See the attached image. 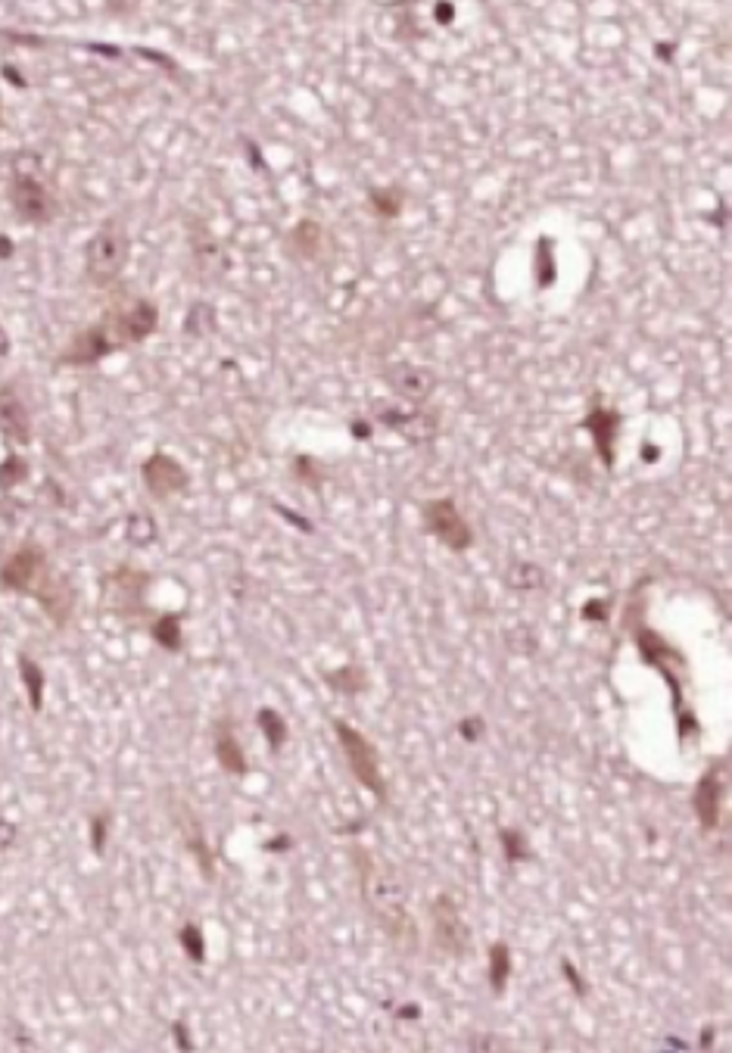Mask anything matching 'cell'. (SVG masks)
<instances>
[{
	"label": "cell",
	"mask_w": 732,
	"mask_h": 1053,
	"mask_svg": "<svg viewBox=\"0 0 732 1053\" xmlns=\"http://www.w3.org/2000/svg\"><path fill=\"white\" fill-rule=\"evenodd\" d=\"M0 587L13 592H32L41 602V608L47 611L56 624L69 620L72 589L60 574H54V567L47 565V555H44L41 546L25 543L19 552H13L10 558H6V565L0 567Z\"/></svg>",
	"instance_id": "6da1fadb"
},
{
	"label": "cell",
	"mask_w": 732,
	"mask_h": 1053,
	"mask_svg": "<svg viewBox=\"0 0 732 1053\" xmlns=\"http://www.w3.org/2000/svg\"><path fill=\"white\" fill-rule=\"evenodd\" d=\"M358 873H362V888H365V898H368L371 910H375V917L384 923V928L399 941L402 948L412 950L415 945H418V935H415L412 917H408L406 907H402L399 885L393 882L390 876L380 873L377 860L368 857V854H358Z\"/></svg>",
	"instance_id": "7a4b0ae2"
},
{
	"label": "cell",
	"mask_w": 732,
	"mask_h": 1053,
	"mask_svg": "<svg viewBox=\"0 0 732 1053\" xmlns=\"http://www.w3.org/2000/svg\"><path fill=\"white\" fill-rule=\"evenodd\" d=\"M6 196H10L13 212L28 225H47L50 218L56 216V200L50 194L47 181H44L41 163L32 153H19L13 159V175L10 185H6Z\"/></svg>",
	"instance_id": "3957f363"
},
{
	"label": "cell",
	"mask_w": 732,
	"mask_h": 1053,
	"mask_svg": "<svg viewBox=\"0 0 732 1053\" xmlns=\"http://www.w3.org/2000/svg\"><path fill=\"white\" fill-rule=\"evenodd\" d=\"M128 253H131L128 231L122 228L119 218H106V222L91 234V240L85 244L87 281L97 284V287H106V284L119 281L122 268H125V262H128Z\"/></svg>",
	"instance_id": "277c9868"
},
{
	"label": "cell",
	"mask_w": 732,
	"mask_h": 1053,
	"mask_svg": "<svg viewBox=\"0 0 732 1053\" xmlns=\"http://www.w3.org/2000/svg\"><path fill=\"white\" fill-rule=\"evenodd\" d=\"M100 325H104L106 337L113 340L115 349H125V346H135V343H144L153 331H156L159 312H156V306L144 296L115 299V303L109 306L106 316L100 318Z\"/></svg>",
	"instance_id": "5b68a950"
},
{
	"label": "cell",
	"mask_w": 732,
	"mask_h": 1053,
	"mask_svg": "<svg viewBox=\"0 0 732 1053\" xmlns=\"http://www.w3.org/2000/svg\"><path fill=\"white\" fill-rule=\"evenodd\" d=\"M334 729H336V738H340L343 751H346L349 767H353V777L362 782L368 792H375L380 801H386V786H384V777H380V764H377L375 745H371L368 738L358 733V729H353L349 723H343V720H336Z\"/></svg>",
	"instance_id": "8992f818"
},
{
	"label": "cell",
	"mask_w": 732,
	"mask_h": 1053,
	"mask_svg": "<svg viewBox=\"0 0 732 1053\" xmlns=\"http://www.w3.org/2000/svg\"><path fill=\"white\" fill-rule=\"evenodd\" d=\"M424 530L434 533L439 543L449 546L452 552H467L474 543V530L467 526L452 499H430L424 506Z\"/></svg>",
	"instance_id": "52a82bcc"
},
{
	"label": "cell",
	"mask_w": 732,
	"mask_h": 1053,
	"mask_svg": "<svg viewBox=\"0 0 732 1053\" xmlns=\"http://www.w3.org/2000/svg\"><path fill=\"white\" fill-rule=\"evenodd\" d=\"M434 935H436V945L449 950V954H465L467 945H471L465 919H461L458 907L452 904L449 895H439L434 901Z\"/></svg>",
	"instance_id": "ba28073f"
},
{
	"label": "cell",
	"mask_w": 732,
	"mask_h": 1053,
	"mask_svg": "<svg viewBox=\"0 0 732 1053\" xmlns=\"http://www.w3.org/2000/svg\"><path fill=\"white\" fill-rule=\"evenodd\" d=\"M144 484L156 499H168V496L187 489V471L175 462L165 452H156L153 458L144 462Z\"/></svg>",
	"instance_id": "9c48e42d"
},
{
	"label": "cell",
	"mask_w": 732,
	"mask_h": 1053,
	"mask_svg": "<svg viewBox=\"0 0 732 1053\" xmlns=\"http://www.w3.org/2000/svg\"><path fill=\"white\" fill-rule=\"evenodd\" d=\"M386 384H390L402 399L424 402L430 393L436 390V375L427 368H421V365L402 362V365H393V368L386 371Z\"/></svg>",
	"instance_id": "30bf717a"
},
{
	"label": "cell",
	"mask_w": 732,
	"mask_h": 1053,
	"mask_svg": "<svg viewBox=\"0 0 732 1053\" xmlns=\"http://www.w3.org/2000/svg\"><path fill=\"white\" fill-rule=\"evenodd\" d=\"M113 353H115L113 340L106 337L104 325L97 321V325H91L87 331H82L75 340H72V346L65 349L60 362H65V365H97L100 358L113 356Z\"/></svg>",
	"instance_id": "8fae6325"
},
{
	"label": "cell",
	"mask_w": 732,
	"mask_h": 1053,
	"mask_svg": "<svg viewBox=\"0 0 732 1053\" xmlns=\"http://www.w3.org/2000/svg\"><path fill=\"white\" fill-rule=\"evenodd\" d=\"M720 801H723V779H720V764L711 767V770L701 777L698 788H695V817L705 829H717L720 826Z\"/></svg>",
	"instance_id": "7c38bea8"
},
{
	"label": "cell",
	"mask_w": 732,
	"mask_h": 1053,
	"mask_svg": "<svg viewBox=\"0 0 732 1053\" xmlns=\"http://www.w3.org/2000/svg\"><path fill=\"white\" fill-rule=\"evenodd\" d=\"M583 427L592 434V440L598 446V456L605 458V465H614V436H617L620 427V415L611 412V408H592L589 418L583 421Z\"/></svg>",
	"instance_id": "4fadbf2b"
},
{
	"label": "cell",
	"mask_w": 732,
	"mask_h": 1053,
	"mask_svg": "<svg viewBox=\"0 0 732 1053\" xmlns=\"http://www.w3.org/2000/svg\"><path fill=\"white\" fill-rule=\"evenodd\" d=\"M377 418L386 424V427L399 430L406 440L412 443H424L434 436V418H427L424 412H399V408H384V412H377Z\"/></svg>",
	"instance_id": "5bb4252c"
},
{
	"label": "cell",
	"mask_w": 732,
	"mask_h": 1053,
	"mask_svg": "<svg viewBox=\"0 0 732 1053\" xmlns=\"http://www.w3.org/2000/svg\"><path fill=\"white\" fill-rule=\"evenodd\" d=\"M0 424H4L6 434H10L13 440H19V443H28V436H32V430H28L25 408H22V402L13 399V396L0 399Z\"/></svg>",
	"instance_id": "9a60e30c"
},
{
	"label": "cell",
	"mask_w": 732,
	"mask_h": 1053,
	"mask_svg": "<svg viewBox=\"0 0 732 1053\" xmlns=\"http://www.w3.org/2000/svg\"><path fill=\"white\" fill-rule=\"evenodd\" d=\"M216 751H218V760H222V767L228 773H237V777H244L246 773V760H244V751H240V745H237V738H234V733L228 727H218V733H216Z\"/></svg>",
	"instance_id": "2e32d148"
},
{
	"label": "cell",
	"mask_w": 732,
	"mask_h": 1053,
	"mask_svg": "<svg viewBox=\"0 0 732 1053\" xmlns=\"http://www.w3.org/2000/svg\"><path fill=\"white\" fill-rule=\"evenodd\" d=\"M508 976H511V950L505 941H496V945L489 948V985H493L496 994L505 991Z\"/></svg>",
	"instance_id": "e0dca14e"
},
{
	"label": "cell",
	"mask_w": 732,
	"mask_h": 1053,
	"mask_svg": "<svg viewBox=\"0 0 732 1053\" xmlns=\"http://www.w3.org/2000/svg\"><path fill=\"white\" fill-rule=\"evenodd\" d=\"M505 583H508L511 589H539L546 583V574L543 567L536 565H526V561H517V565L508 567V574H505Z\"/></svg>",
	"instance_id": "ac0fdd59"
},
{
	"label": "cell",
	"mask_w": 732,
	"mask_h": 1053,
	"mask_svg": "<svg viewBox=\"0 0 732 1053\" xmlns=\"http://www.w3.org/2000/svg\"><path fill=\"white\" fill-rule=\"evenodd\" d=\"M153 639L165 648V652H178L181 648V620L178 614H163V617L153 624Z\"/></svg>",
	"instance_id": "d6986e66"
},
{
	"label": "cell",
	"mask_w": 732,
	"mask_h": 1053,
	"mask_svg": "<svg viewBox=\"0 0 732 1053\" xmlns=\"http://www.w3.org/2000/svg\"><path fill=\"white\" fill-rule=\"evenodd\" d=\"M325 679H327V686L346 692V696L365 692V686H368V677H365L362 667H340V670H334V674H325Z\"/></svg>",
	"instance_id": "ffe728a7"
},
{
	"label": "cell",
	"mask_w": 732,
	"mask_h": 1053,
	"mask_svg": "<svg viewBox=\"0 0 732 1053\" xmlns=\"http://www.w3.org/2000/svg\"><path fill=\"white\" fill-rule=\"evenodd\" d=\"M290 244L296 246L299 253L303 256H312L318 253V246H321V228L315 222H299L296 228H293V234H290Z\"/></svg>",
	"instance_id": "44dd1931"
},
{
	"label": "cell",
	"mask_w": 732,
	"mask_h": 1053,
	"mask_svg": "<svg viewBox=\"0 0 732 1053\" xmlns=\"http://www.w3.org/2000/svg\"><path fill=\"white\" fill-rule=\"evenodd\" d=\"M19 670H22V679H25V689H28V698H32V707L38 711L41 698H44V674H41V667L35 661H28V657H19Z\"/></svg>",
	"instance_id": "7402d4cb"
},
{
	"label": "cell",
	"mask_w": 732,
	"mask_h": 1053,
	"mask_svg": "<svg viewBox=\"0 0 732 1053\" xmlns=\"http://www.w3.org/2000/svg\"><path fill=\"white\" fill-rule=\"evenodd\" d=\"M259 723H262V733H266L268 745L277 751L284 745V738H287V727H284V717L277 711H259Z\"/></svg>",
	"instance_id": "603a6c76"
},
{
	"label": "cell",
	"mask_w": 732,
	"mask_h": 1053,
	"mask_svg": "<svg viewBox=\"0 0 732 1053\" xmlns=\"http://www.w3.org/2000/svg\"><path fill=\"white\" fill-rule=\"evenodd\" d=\"M371 206H375V212H380V216H386V218L399 216V209H402V194H399V187L375 190V194H371Z\"/></svg>",
	"instance_id": "cb8c5ba5"
},
{
	"label": "cell",
	"mask_w": 732,
	"mask_h": 1053,
	"mask_svg": "<svg viewBox=\"0 0 732 1053\" xmlns=\"http://www.w3.org/2000/svg\"><path fill=\"white\" fill-rule=\"evenodd\" d=\"M499 838L505 845V857H508L511 864H521V860L530 857V845H526V838L517 829H505Z\"/></svg>",
	"instance_id": "d4e9b609"
},
{
	"label": "cell",
	"mask_w": 732,
	"mask_h": 1053,
	"mask_svg": "<svg viewBox=\"0 0 732 1053\" xmlns=\"http://www.w3.org/2000/svg\"><path fill=\"white\" fill-rule=\"evenodd\" d=\"M178 941L181 945H185V950H187V957L194 963H203V957H206V941H203V935H200V928L196 926H185L178 932Z\"/></svg>",
	"instance_id": "484cf974"
},
{
	"label": "cell",
	"mask_w": 732,
	"mask_h": 1053,
	"mask_svg": "<svg viewBox=\"0 0 732 1053\" xmlns=\"http://www.w3.org/2000/svg\"><path fill=\"white\" fill-rule=\"evenodd\" d=\"M548 237L539 240V259H536V277H539V287H548V284L555 281V259L552 253H548Z\"/></svg>",
	"instance_id": "4316f807"
},
{
	"label": "cell",
	"mask_w": 732,
	"mask_h": 1053,
	"mask_svg": "<svg viewBox=\"0 0 732 1053\" xmlns=\"http://www.w3.org/2000/svg\"><path fill=\"white\" fill-rule=\"evenodd\" d=\"M128 537L135 539V543H150V539L156 537V521H150L146 515H135L128 521Z\"/></svg>",
	"instance_id": "83f0119b"
},
{
	"label": "cell",
	"mask_w": 732,
	"mask_h": 1053,
	"mask_svg": "<svg viewBox=\"0 0 732 1053\" xmlns=\"http://www.w3.org/2000/svg\"><path fill=\"white\" fill-rule=\"evenodd\" d=\"M22 474H25V465H22V458H6V465L0 467V484H4V486L19 484Z\"/></svg>",
	"instance_id": "f1b7e54d"
},
{
	"label": "cell",
	"mask_w": 732,
	"mask_h": 1053,
	"mask_svg": "<svg viewBox=\"0 0 732 1053\" xmlns=\"http://www.w3.org/2000/svg\"><path fill=\"white\" fill-rule=\"evenodd\" d=\"M561 969H565V976H567L570 988H574L577 994H580V998H586V994H589V988H586V982L580 978V972L574 969V963H570V960H561Z\"/></svg>",
	"instance_id": "f546056e"
},
{
	"label": "cell",
	"mask_w": 732,
	"mask_h": 1053,
	"mask_svg": "<svg viewBox=\"0 0 732 1053\" xmlns=\"http://www.w3.org/2000/svg\"><path fill=\"white\" fill-rule=\"evenodd\" d=\"M91 845H94V851H104V845H106V817H94V829H91Z\"/></svg>",
	"instance_id": "4dcf8cb0"
},
{
	"label": "cell",
	"mask_w": 732,
	"mask_h": 1053,
	"mask_svg": "<svg viewBox=\"0 0 732 1053\" xmlns=\"http://www.w3.org/2000/svg\"><path fill=\"white\" fill-rule=\"evenodd\" d=\"M458 733L465 736L467 742H474V738H477V736L483 733V720H480V717H467V720H461Z\"/></svg>",
	"instance_id": "1f68e13d"
},
{
	"label": "cell",
	"mask_w": 732,
	"mask_h": 1053,
	"mask_svg": "<svg viewBox=\"0 0 732 1053\" xmlns=\"http://www.w3.org/2000/svg\"><path fill=\"white\" fill-rule=\"evenodd\" d=\"M13 838H16V826L6 823V820H0V851H4V847H10V845H13Z\"/></svg>",
	"instance_id": "d6a6232c"
},
{
	"label": "cell",
	"mask_w": 732,
	"mask_h": 1053,
	"mask_svg": "<svg viewBox=\"0 0 732 1053\" xmlns=\"http://www.w3.org/2000/svg\"><path fill=\"white\" fill-rule=\"evenodd\" d=\"M6 256H13V240L0 237V259H6Z\"/></svg>",
	"instance_id": "836d02e7"
},
{
	"label": "cell",
	"mask_w": 732,
	"mask_h": 1053,
	"mask_svg": "<svg viewBox=\"0 0 732 1053\" xmlns=\"http://www.w3.org/2000/svg\"><path fill=\"white\" fill-rule=\"evenodd\" d=\"M6 353H10V337H6L4 327H0V356H6Z\"/></svg>",
	"instance_id": "e575fe53"
}]
</instances>
